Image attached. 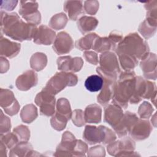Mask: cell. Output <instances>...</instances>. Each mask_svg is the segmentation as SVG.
<instances>
[{"instance_id":"obj_1","label":"cell","mask_w":157,"mask_h":157,"mask_svg":"<svg viewBox=\"0 0 157 157\" xmlns=\"http://www.w3.org/2000/svg\"><path fill=\"white\" fill-rule=\"evenodd\" d=\"M69 74L67 73H56V74L50 79L48 82L45 90L52 94H56L58 91L63 90L66 85H71L70 81L73 85L77 82V77L74 75L71 74L69 78L67 77Z\"/></svg>"},{"instance_id":"obj_2","label":"cell","mask_w":157,"mask_h":157,"mask_svg":"<svg viewBox=\"0 0 157 157\" xmlns=\"http://www.w3.org/2000/svg\"><path fill=\"white\" fill-rule=\"evenodd\" d=\"M124 79V77L121 78L122 82L119 83L118 87L116 88L117 91L115 93V100L118 101L119 103H122L121 105L123 106L128 100L130 98V96L132 95L133 90H135V81L136 80L133 77H131L130 79L126 78Z\"/></svg>"},{"instance_id":"obj_3","label":"cell","mask_w":157,"mask_h":157,"mask_svg":"<svg viewBox=\"0 0 157 157\" xmlns=\"http://www.w3.org/2000/svg\"><path fill=\"white\" fill-rule=\"evenodd\" d=\"M72 40L70 36L64 32H61L57 36L53 44V48L58 54L69 52L72 48Z\"/></svg>"},{"instance_id":"obj_4","label":"cell","mask_w":157,"mask_h":157,"mask_svg":"<svg viewBox=\"0 0 157 157\" xmlns=\"http://www.w3.org/2000/svg\"><path fill=\"white\" fill-rule=\"evenodd\" d=\"M37 82V75L31 71H28L20 75L17 80V86L18 89L26 90L36 85Z\"/></svg>"},{"instance_id":"obj_5","label":"cell","mask_w":157,"mask_h":157,"mask_svg":"<svg viewBox=\"0 0 157 157\" xmlns=\"http://www.w3.org/2000/svg\"><path fill=\"white\" fill-rule=\"evenodd\" d=\"M55 34V32L48 29L47 26H41L38 29L37 33L34 34V41L36 43L48 45L53 40Z\"/></svg>"},{"instance_id":"obj_6","label":"cell","mask_w":157,"mask_h":157,"mask_svg":"<svg viewBox=\"0 0 157 157\" xmlns=\"http://www.w3.org/2000/svg\"><path fill=\"white\" fill-rule=\"evenodd\" d=\"M103 84L104 82L102 78L98 75H90L85 82V88L91 92L99 91L102 88Z\"/></svg>"},{"instance_id":"obj_7","label":"cell","mask_w":157,"mask_h":157,"mask_svg":"<svg viewBox=\"0 0 157 157\" xmlns=\"http://www.w3.org/2000/svg\"><path fill=\"white\" fill-rule=\"evenodd\" d=\"M101 110L99 106L94 104L86 107L85 111V119L87 122L98 123L101 121Z\"/></svg>"},{"instance_id":"obj_8","label":"cell","mask_w":157,"mask_h":157,"mask_svg":"<svg viewBox=\"0 0 157 157\" xmlns=\"http://www.w3.org/2000/svg\"><path fill=\"white\" fill-rule=\"evenodd\" d=\"M149 59H144L143 62L141 63V67L142 69H143L144 72V75L147 78L149 72L151 73L153 71L151 68H152L153 70L156 71V56L154 53H150L148 55ZM155 72V71H154Z\"/></svg>"},{"instance_id":"obj_9","label":"cell","mask_w":157,"mask_h":157,"mask_svg":"<svg viewBox=\"0 0 157 157\" xmlns=\"http://www.w3.org/2000/svg\"><path fill=\"white\" fill-rule=\"evenodd\" d=\"M67 5L65 6V10L67 11L70 16V18L72 20H75L77 16L80 13L82 10V2L81 1H72V4L71 1L66 2Z\"/></svg>"},{"instance_id":"obj_10","label":"cell","mask_w":157,"mask_h":157,"mask_svg":"<svg viewBox=\"0 0 157 157\" xmlns=\"http://www.w3.org/2000/svg\"><path fill=\"white\" fill-rule=\"evenodd\" d=\"M98 21L97 20L93 17H83L79 20V23H78V26L80 28V30L82 33H85L88 31H91L93 29H94L96 26L91 25L89 24H97Z\"/></svg>"}]
</instances>
